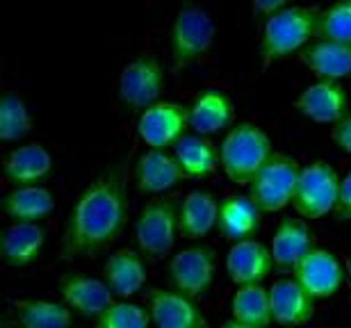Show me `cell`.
Masks as SVG:
<instances>
[{
	"label": "cell",
	"instance_id": "obj_1",
	"mask_svg": "<svg viewBox=\"0 0 351 328\" xmlns=\"http://www.w3.org/2000/svg\"><path fill=\"white\" fill-rule=\"evenodd\" d=\"M128 219L125 180L119 166H108L82 190L62 233V257L91 255L108 249Z\"/></svg>",
	"mask_w": 351,
	"mask_h": 328
},
{
	"label": "cell",
	"instance_id": "obj_2",
	"mask_svg": "<svg viewBox=\"0 0 351 328\" xmlns=\"http://www.w3.org/2000/svg\"><path fill=\"white\" fill-rule=\"evenodd\" d=\"M319 21L322 12L317 7H285L267 18L261 41L263 66L267 68L287 55L304 51L308 41L319 37Z\"/></svg>",
	"mask_w": 351,
	"mask_h": 328
},
{
	"label": "cell",
	"instance_id": "obj_3",
	"mask_svg": "<svg viewBox=\"0 0 351 328\" xmlns=\"http://www.w3.org/2000/svg\"><path fill=\"white\" fill-rule=\"evenodd\" d=\"M274 155L269 135L258 123L244 121L223 137L221 142V169L235 185H247L256 178L265 162Z\"/></svg>",
	"mask_w": 351,
	"mask_h": 328
},
{
	"label": "cell",
	"instance_id": "obj_4",
	"mask_svg": "<svg viewBox=\"0 0 351 328\" xmlns=\"http://www.w3.org/2000/svg\"><path fill=\"white\" fill-rule=\"evenodd\" d=\"M299 162L287 153L274 151L265 166L249 183V197L263 212H280L292 203L299 183Z\"/></svg>",
	"mask_w": 351,
	"mask_h": 328
},
{
	"label": "cell",
	"instance_id": "obj_5",
	"mask_svg": "<svg viewBox=\"0 0 351 328\" xmlns=\"http://www.w3.org/2000/svg\"><path fill=\"white\" fill-rule=\"evenodd\" d=\"M340 176L324 160H315L306 164L299 173V183L294 190L292 205L299 217L319 219L335 210L340 197Z\"/></svg>",
	"mask_w": 351,
	"mask_h": 328
},
{
	"label": "cell",
	"instance_id": "obj_6",
	"mask_svg": "<svg viewBox=\"0 0 351 328\" xmlns=\"http://www.w3.org/2000/svg\"><path fill=\"white\" fill-rule=\"evenodd\" d=\"M217 27L213 16L199 5H185L176 14L171 27V60L176 68L192 66L215 44Z\"/></svg>",
	"mask_w": 351,
	"mask_h": 328
},
{
	"label": "cell",
	"instance_id": "obj_7",
	"mask_svg": "<svg viewBox=\"0 0 351 328\" xmlns=\"http://www.w3.org/2000/svg\"><path fill=\"white\" fill-rule=\"evenodd\" d=\"M178 233V205L171 199L146 201L135 223V240L139 251L149 257L169 255Z\"/></svg>",
	"mask_w": 351,
	"mask_h": 328
},
{
	"label": "cell",
	"instance_id": "obj_8",
	"mask_svg": "<svg viewBox=\"0 0 351 328\" xmlns=\"http://www.w3.org/2000/svg\"><path fill=\"white\" fill-rule=\"evenodd\" d=\"M165 89V68L156 55L146 53L132 58L119 78V99L123 105L146 110L158 103Z\"/></svg>",
	"mask_w": 351,
	"mask_h": 328
},
{
	"label": "cell",
	"instance_id": "obj_9",
	"mask_svg": "<svg viewBox=\"0 0 351 328\" xmlns=\"http://www.w3.org/2000/svg\"><path fill=\"white\" fill-rule=\"evenodd\" d=\"M217 271V253L208 244L178 251L169 262V278L173 290L185 297L199 299L210 290Z\"/></svg>",
	"mask_w": 351,
	"mask_h": 328
},
{
	"label": "cell",
	"instance_id": "obj_10",
	"mask_svg": "<svg viewBox=\"0 0 351 328\" xmlns=\"http://www.w3.org/2000/svg\"><path fill=\"white\" fill-rule=\"evenodd\" d=\"M189 128V108L180 103H153L137 118V135L149 149H167L176 146L180 137H185Z\"/></svg>",
	"mask_w": 351,
	"mask_h": 328
},
{
	"label": "cell",
	"instance_id": "obj_11",
	"mask_svg": "<svg viewBox=\"0 0 351 328\" xmlns=\"http://www.w3.org/2000/svg\"><path fill=\"white\" fill-rule=\"evenodd\" d=\"M294 281L317 299H331L338 294V290L345 283V269L333 251L315 247L304 255L297 267H294Z\"/></svg>",
	"mask_w": 351,
	"mask_h": 328
},
{
	"label": "cell",
	"instance_id": "obj_12",
	"mask_svg": "<svg viewBox=\"0 0 351 328\" xmlns=\"http://www.w3.org/2000/svg\"><path fill=\"white\" fill-rule=\"evenodd\" d=\"M149 315L158 328H213L199 303L176 290H151Z\"/></svg>",
	"mask_w": 351,
	"mask_h": 328
},
{
	"label": "cell",
	"instance_id": "obj_13",
	"mask_svg": "<svg viewBox=\"0 0 351 328\" xmlns=\"http://www.w3.org/2000/svg\"><path fill=\"white\" fill-rule=\"evenodd\" d=\"M294 108L315 123H338L349 114V96L340 82L319 80L299 94Z\"/></svg>",
	"mask_w": 351,
	"mask_h": 328
},
{
	"label": "cell",
	"instance_id": "obj_14",
	"mask_svg": "<svg viewBox=\"0 0 351 328\" xmlns=\"http://www.w3.org/2000/svg\"><path fill=\"white\" fill-rule=\"evenodd\" d=\"M60 294L62 301L73 312L94 319L101 317L114 303V292L110 290V285L101 281V278L85 276V274H71L62 278Z\"/></svg>",
	"mask_w": 351,
	"mask_h": 328
},
{
	"label": "cell",
	"instance_id": "obj_15",
	"mask_svg": "<svg viewBox=\"0 0 351 328\" xmlns=\"http://www.w3.org/2000/svg\"><path fill=\"white\" fill-rule=\"evenodd\" d=\"M274 255L271 249L258 242L256 237L242 242H233L226 255V269L230 281L235 285H261L267 276L271 274Z\"/></svg>",
	"mask_w": 351,
	"mask_h": 328
},
{
	"label": "cell",
	"instance_id": "obj_16",
	"mask_svg": "<svg viewBox=\"0 0 351 328\" xmlns=\"http://www.w3.org/2000/svg\"><path fill=\"white\" fill-rule=\"evenodd\" d=\"M187 176L178 164L176 155H169L162 149H149L135 162V183L144 194H162L182 183Z\"/></svg>",
	"mask_w": 351,
	"mask_h": 328
},
{
	"label": "cell",
	"instance_id": "obj_17",
	"mask_svg": "<svg viewBox=\"0 0 351 328\" xmlns=\"http://www.w3.org/2000/svg\"><path fill=\"white\" fill-rule=\"evenodd\" d=\"M235 118V101L223 89H203L189 105V128L196 135H213L228 128Z\"/></svg>",
	"mask_w": 351,
	"mask_h": 328
},
{
	"label": "cell",
	"instance_id": "obj_18",
	"mask_svg": "<svg viewBox=\"0 0 351 328\" xmlns=\"http://www.w3.org/2000/svg\"><path fill=\"white\" fill-rule=\"evenodd\" d=\"M271 317L278 326H301L315 315V299L294 281L280 278L269 288Z\"/></svg>",
	"mask_w": 351,
	"mask_h": 328
},
{
	"label": "cell",
	"instance_id": "obj_19",
	"mask_svg": "<svg viewBox=\"0 0 351 328\" xmlns=\"http://www.w3.org/2000/svg\"><path fill=\"white\" fill-rule=\"evenodd\" d=\"M313 244H315V235L311 233V228H308V223L304 219L283 217L269 244L274 264L283 271L290 269L294 271V267L304 260L308 251L315 249Z\"/></svg>",
	"mask_w": 351,
	"mask_h": 328
},
{
	"label": "cell",
	"instance_id": "obj_20",
	"mask_svg": "<svg viewBox=\"0 0 351 328\" xmlns=\"http://www.w3.org/2000/svg\"><path fill=\"white\" fill-rule=\"evenodd\" d=\"M219 233L230 242L251 240L263 228V210L249 197H228L219 205Z\"/></svg>",
	"mask_w": 351,
	"mask_h": 328
},
{
	"label": "cell",
	"instance_id": "obj_21",
	"mask_svg": "<svg viewBox=\"0 0 351 328\" xmlns=\"http://www.w3.org/2000/svg\"><path fill=\"white\" fill-rule=\"evenodd\" d=\"M105 283L119 299H130L137 294L146 283V262L132 249L114 251L103 264Z\"/></svg>",
	"mask_w": 351,
	"mask_h": 328
},
{
	"label": "cell",
	"instance_id": "obj_22",
	"mask_svg": "<svg viewBox=\"0 0 351 328\" xmlns=\"http://www.w3.org/2000/svg\"><path fill=\"white\" fill-rule=\"evenodd\" d=\"M301 64L311 68L319 80H335L351 75V46L331 39H319L306 46L299 55Z\"/></svg>",
	"mask_w": 351,
	"mask_h": 328
},
{
	"label": "cell",
	"instance_id": "obj_23",
	"mask_svg": "<svg viewBox=\"0 0 351 328\" xmlns=\"http://www.w3.org/2000/svg\"><path fill=\"white\" fill-rule=\"evenodd\" d=\"M219 201L215 194L206 190L189 192L178 205V223L180 235L187 240H201L219 223Z\"/></svg>",
	"mask_w": 351,
	"mask_h": 328
},
{
	"label": "cell",
	"instance_id": "obj_24",
	"mask_svg": "<svg viewBox=\"0 0 351 328\" xmlns=\"http://www.w3.org/2000/svg\"><path fill=\"white\" fill-rule=\"evenodd\" d=\"M53 169V157L44 146L32 142L14 149L10 155L5 157L3 171L10 183L23 187V185H37L44 180Z\"/></svg>",
	"mask_w": 351,
	"mask_h": 328
},
{
	"label": "cell",
	"instance_id": "obj_25",
	"mask_svg": "<svg viewBox=\"0 0 351 328\" xmlns=\"http://www.w3.org/2000/svg\"><path fill=\"white\" fill-rule=\"evenodd\" d=\"M173 155L182 166V171H185V176L192 180L208 178L210 173H215V169L221 162L217 146L203 135L180 137L173 146Z\"/></svg>",
	"mask_w": 351,
	"mask_h": 328
},
{
	"label": "cell",
	"instance_id": "obj_26",
	"mask_svg": "<svg viewBox=\"0 0 351 328\" xmlns=\"http://www.w3.org/2000/svg\"><path fill=\"white\" fill-rule=\"evenodd\" d=\"M12 308L19 328H71L73 322V310L58 301L14 299Z\"/></svg>",
	"mask_w": 351,
	"mask_h": 328
},
{
	"label": "cell",
	"instance_id": "obj_27",
	"mask_svg": "<svg viewBox=\"0 0 351 328\" xmlns=\"http://www.w3.org/2000/svg\"><path fill=\"white\" fill-rule=\"evenodd\" d=\"M46 230L37 223H12L3 237V260L10 267H27L39 257Z\"/></svg>",
	"mask_w": 351,
	"mask_h": 328
},
{
	"label": "cell",
	"instance_id": "obj_28",
	"mask_svg": "<svg viewBox=\"0 0 351 328\" xmlns=\"http://www.w3.org/2000/svg\"><path fill=\"white\" fill-rule=\"evenodd\" d=\"M55 199L41 185H23L12 190L3 201V210L14 223H37L53 212Z\"/></svg>",
	"mask_w": 351,
	"mask_h": 328
},
{
	"label": "cell",
	"instance_id": "obj_29",
	"mask_svg": "<svg viewBox=\"0 0 351 328\" xmlns=\"http://www.w3.org/2000/svg\"><path fill=\"white\" fill-rule=\"evenodd\" d=\"M230 315L235 322L267 328L271 322V301H269V290H265L263 285H242L230 299Z\"/></svg>",
	"mask_w": 351,
	"mask_h": 328
},
{
	"label": "cell",
	"instance_id": "obj_30",
	"mask_svg": "<svg viewBox=\"0 0 351 328\" xmlns=\"http://www.w3.org/2000/svg\"><path fill=\"white\" fill-rule=\"evenodd\" d=\"M32 130V114L23 99L16 94H5L0 101V139L19 142Z\"/></svg>",
	"mask_w": 351,
	"mask_h": 328
},
{
	"label": "cell",
	"instance_id": "obj_31",
	"mask_svg": "<svg viewBox=\"0 0 351 328\" xmlns=\"http://www.w3.org/2000/svg\"><path fill=\"white\" fill-rule=\"evenodd\" d=\"M319 37L351 46V0H338L322 12Z\"/></svg>",
	"mask_w": 351,
	"mask_h": 328
},
{
	"label": "cell",
	"instance_id": "obj_32",
	"mask_svg": "<svg viewBox=\"0 0 351 328\" xmlns=\"http://www.w3.org/2000/svg\"><path fill=\"white\" fill-rule=\"evenodd\" d=\"M149 322L151 315L142 305L128 301H114L96 319V328H149Z\"/></svg>",
	"mask_w": 351,
	"mask_h": 328
},
{
	"label": "cell",
	"instance_id": "obj_33",
	"mask_svg": "<svg viewBox=\"0 0 351 328\" xmlns=\"http://www.w3.org/2000/svg\"><path fill=\"white\" fill-rule=\"evenodd\" d=\"M333 217L335 221H351V171L340 183V197H338V205L333 210Z\"/></svg>",
	"mask_w": 351,
	"mask_h": 328
},
{
	"label": "cell",
	"instance_id": "obj_34",
	"mask_svg": "<svg viewBox=\"0 0 351 328\" xmlns=\"http://www.w3.org/2000/svg\"><path fill=\"white\" fill-rule=\"evenodd\" d=\"M331 139L342 153H349L351 155V114H347L342 121L335 123V128L331 130Z\"/></svg>",
	"mask_w": 351,
	"mask_h": 328
},
{
	"label": "cell",
	"instance_id": "obj_35",
	"mask_svg": "<svg viewBox=\"0 0 351 328\" xmlns=\"http://www.w3.org/2000/svg\"><path fill=\"white\" fill-rule=\"evenodd\" d=\"M287 5H290V0H251V12H254V16L269 18L276 12L285 10Z\"/></svg>",
	"mask_w": 351,
	"mask_h": 328
},
{
	"label": "cell",
	"instance_id": "obj_36",
	"mask_svg": "<svg viewBox=\"0 0 351 328\" xmlns=\"http://www.w3.org/2000/svg\"><path fill=\"white\" fill-rule=\"evenodd\" d=\"M221 328H256V326H249V324H242V322H235V319H228V322H223Z\"/></svg>",
	"mask_w": 351,
	"mask_h": 328
},
{
	"label": "cell",
	"instance_id": "obj_37",
	"mask_svg": "<svg viewBox=\"0 0 351 328\" xmlns=\"http://www.w3.org/2000/svg\"><path fill=\"white\" fill-rule=\"evenodd\" d=\"M3 328H19V324H10V322H5Z\"/></svg>",
	"mask_w": 351,
	"mask_h": 328
},
{
	"label": "cell",
	"instance_id": "obj_38",
	"mask_svg": "<svg viewBox=\"0 0 351 328\" xmlns=\"http://www.w3.org/2000/svg\"><path fill=\"white\" fill-rule=\"evenodd\" d=\"M349 274H351V260H349Z\"/></svg>",
	"mask_w": 351,
	"mask_h": 328
}]
</instances>
